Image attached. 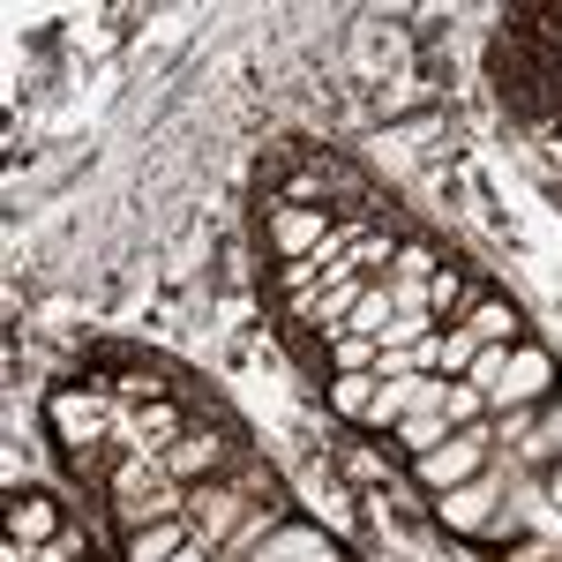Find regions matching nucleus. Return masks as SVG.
<instances>
[{
  "label": "nucleus",
  "mask_w": 562,
  "mask_h": 562,
  "mask_svg": "<svg viewBox=\"0 0 562 562\" xmlns=\"http://www.w3.org/2000/svg\"><path fill=\"white\" fill-rule=\"evenodd\" d=\"M548 503L562 510V458H555V480H548Z\"/></svg>",
  "instance_id": "cd10ccee"
},
{
  "label": "nucleus",
  "mask_w": 562,
  "mask_h": 562,
  "mask_svg": "<svg viewBox=\"0 0 562 562\" xmlns=\"http://www.w3.org/2000/svg\"><path fill=\"white\" fill-rule=\"evenodd\" d=\"M60 428H68V442H76V450H90V435H98V413H90V405H76V397H60Z\"/></svg>",
  "instance_id": "aec40b11"
},
{
  "label": "nucleus",
  "mask_w": 562,
  "mask_h": 562,
  "mask_svg": "<svg viewBox=\"0 0 562 562\" xmlns=\"http://www.w3.org/2000/svg\"><path fill=\"white\" fill-rule=\"evenodd\" d=\"M158 465H166L173 480L217 473V465H225V435H180V442H166V450H158Z\"/></svg>",
  "instance_id": "423d86ee"
},
{
  "label": "nucleus",
  "mask_w": 562,
  "mask_h": 562,
  "mask_svg": "<svg viewBox=\"0 0 562 562\" xmlns=\"http://www.w3.org/2000/svg\"><path fill=\"white\" fill-rule=\"evenodd\" d=\"M413 413V375L405 383H375V405H368V428H390L397 435V420Z\"/></svg>",
  "instance_id": "2eb2a0df"
},
{
  "label": "nucleus",
  "mask_w": 562,
  "mask_h": 562,
  "mask_svg": "<svg viewBox=\"0 0 562 562\" xmlns=\"http://www.w3.org/2000/svg\"><path fill=\"white\" fill-rule=\"evenodd\" d=\"M390 323H397V301H390V285H368V293H360V307H352V338H375V346H383Z\"/></svg>",
  "instance_id": "9b49d317"
},
{
  "label": "nucleus",
  "mask_w": 562,
  "mask_h": 562,
  "mask_svg": "<svg viewBox=\"0 0 562 562\" xmlns=\"http://www.w3.org/2000/svg\"><path fill=\"white\" fill-rule=\"evenodd\" d=\"M548 390H555V360H548L540 346H525V352H510V368H503V383H495L487 405H510V413H518V405L548 397Z\"/></svg>",
  "instance_id": "7ed1b4c3"
},
{
  "label": "nucleus",
  "mask_w": 562,
  "mask_h": 562,
  "mask_svg": "<svg viewBox=\"0 0 562 562\" xmlns=\"http://www.w3.org/2000/svg\"><path fill=\"white\" fill-rule=\"evenodd\" d=\"M495 503H503V480L480 473V480H465V487H450V495H442L435 510H442V525H458V532H487V525L503 518Z\"/></svg>",
  "instance_id": "f03ea898"
},
{
  "label": "nucleus",
  "mask_w": 562,
  "mask_h": 562,
  "mask_svg": "<svg viewBox=\"0 0 562 562\" xmlns=\"http://www.w3.org/2000/svg\"><path fill=\"white\" fill-rule=\"evenodd\" d=\"M375 383H383V375H338V383H330V413H338V420H368Z\"/></svg>",
  "instance_id": "4468645a"
},
{
  "label": "nucleus",
  "mask_w": 562,
  "mask_h": 562,
  "mask_svg": "<svg viewBox=\"0 0 562 562\" xmlns=\"http://www.w3.org/2000/svg\"><path fill=\"white\" fill-rule=\"evenodd\" d=\"M503 368H510V346H480V352H473V368H465V383L495 397V383H503Z\"/></svg>",
  "instance_id": "f3484780"
},
{
  "label": "nucleus",
  "mask_w": 562,
  "mask_h": 562,
  "mask_svg": "<svg viewBox=\"0 0 562 562\" xmlns=\"http://www.w3.org/2000/svg\"><path fill=\"white\" fill-rule=\"evenodd\" d=\"M525 450L532 458H562V397H548V413H540V428L525 435Z\"/></svg>",
  "instance_id": "a211bd4d"
},
{
  "label": "nucleus",
  "mask_w": 562,
  "mask_h": 562,
  "mask_svg": "<svg viewBox=\"0 0 562 562\" xmlns=\"http://www.w3.org/2000/svg\"><path fill=\"white\" fill-rule=\"evenodd\" d=\"M458 293H465V285H458V270H435V278H428V315H450Z\"/></svg>",
  "instance_id": "5701e85b"
},
{
  "label": "nucleus",
  "mask_w": 562,
  "mask_h": 562,
  "mask_svg": "<svg viewBox=\"0 0 562 562\" xmlns=\"http://www.w3.org/2000/svg\"><path fill=\"white\" fill-rule=\"evenodd\" d=\"M173 562H211V548H203V540H195V548H180Z\"/></svg>",
  "instance_id": "bb28decb"
},
{
  "label": "nucleus",
  "mask_w": 562,
  "mask_h": 562,
  "mask_svg": "<svg viewBox=\"0 0 562 562\" xmlns=\"http://www.w3.org/2000/svg\"><path fill=\"white\" fill-rule=\"evenodd\" d=\"M450 413H405V420H397V442H405V450H413V458H428V450H442V442H450Z\"/></svg>",
  "instance_id": "1a4fd4ad"
},
{
  "label": "nucleus",
  "mask_w": 562,
  "mask_h": 562,
  "mask_svg": "<svg viewBox=\"0 0 562 562\" xmlns=\"http://www.w3.org/2000/svg\"><path fill=\"white\" fill-rule=\"evenodd\" d=\"M375 352H383L375 338H352L346 330V338H338V375H375Z\"/></svg>",
  "instance_id": "6ab92c4d"
},
{
  "label": "nucleus",
  "mask_w": 562,
  "mask_h": 562,
  "mask_svg": "<svg viewBox=\"0 0 562 562\" xmlns=\"http://www.w3.org/2000/svg\"><path fill=\"white\" fill-rule=\"evenodd\" d=\"M188 503H195V540H203V548H217V532L240 518V503H233L225 487H203V495H188Z\"/></svg>",
  "instance_id": "9d476101"
},
{
  "label": "nucleus",
  "mask_w": 562,
  "mask_h": 562,
  "mask_svg": "<svg viewBox=\"0 0 562 562\" xmlns=\"http://www.w3.org/2000/svg\"><path fill=\"white\" fill-rule=\"evenodd\" d=\"M270 240H278V256H315V248H323V240H330V225H323V211H315V203H285V211H278V233H270Z\"/></svg>",
  "instance_id": "39448f33"
},
{
  "label": "nucleus",
  "mask_w": 562,
  "mask_h": 562,
  "mask_svg": "<svg viewBox=\"0 0 562 562\" xmlns=\"http://www.w3.org/2000/svg\"><path fill=\"white\" fill-rule=\"evenodd\" d=\"M315 548H330V540H323L315 525H285V532H278V540L262 548V562H301V555H315Z\"/></svg>",
  "instance_id": "dca6fc26"
},
{
  "label": "nucleus",
  "mask_w": 562,
  "mask_h": 562,
  "mask_svg": "<svg viewBox=\"0 0 562 562\" xmlns=\"http://www.w3.org/2000/svg\"><path fill=\"white\" fill-rule=\"evenodd\" d=\"M480 405H487V390L450 383V428H473V420H480Z\"/></svg>",
  "instance_id": "4be33fe9"
},
{
  "label": "nucleus",
  "mask_w": 562,
  "mask_h": 562,
  "mask_svg": "<svg viewBox=\"0 0 562 562\" xmlns=\"http://www.w3.org/2000/svg\"><path fill=\"white\" fill-rule=\"evenodd\" d=\"M397 262H405V278H420V285H428L435 270H442V262H435L428 248H405V256H397Z\"/></svg>",
  "instance_id": "393cba45"
},
{
  "label": "nucleus",
  "mask_w": 562,
  "mask_h": 562,
  "mask_svg": "<svg viewBox=\"0 0 562 562\" xmlns=\"http://www.w3.org/2000/svg\"><path fill=\"white\" fill-rule=\"evenodd\" d=\"M8 532H15V548H45V540L60 532V518H53V503H45V495H23V503L8 510Z\"/></svg>",
  "instance_id": "6e6552de"
},
{
  "label": "nucleus",
  "mask_w": 562,
  "mask_h": 562,
  "mask_svg": "<svg viewBox=\"0 0 562 562\" xmlns=\"http://www.w3.org/2000/svg\"><path fill=\"white\" fill-rule=\"evenodd\" d=\"M368 262H390V233H383V240H360V248H352V278H360Z\"/></svg>",
  "instance_id": "a878e982"
},
{
  "label": "nucleus",
  "mask_w": 562,
  "mask_h": 562,
  "mask_svg": "<svg viewBox=\"0 0 562 562\" xmlns=\"http://www.w3.org/2000/svg\"><path fill=\"white\" fill-rule=\"evenodd\" d=\"M465 330H473L480 346H510V330H518V307H510V301H480L473 315H465Z\"/></svg>",
  "instance_id": "ddd939ff"
},
{
  "label": "nucleus",
  "mask_w": 562,
  "mask_h": 562,
  "mask_svg": "<svg viewBox=\"0 0 562 562\" xmlns=\"http://www.w3.org/2000/svg\"><path fill=\"white\" fill-rule=\"evenodd\" d=\"M473 352H480L473 330H450V338H442V375H465V368H473Z\"/></svg>",
  "instance_id": "412c9836"
},
{
  "label": "nucleus",
  "mask_w": 562,
  "mask_h": 562,
  "mask_svg": "<svg viewBox=\"0 0 562 562\" xmlns=\"http://www.w3.org/2000/svg\"><path fill=\"white\" fill-rule=\"evenodd\" d=\"M487 442H495L487 428H458L450 442H442V450L413 458V465H420V480H428L435 495H450V487H465V480H480V473H487Z\"/></svg>",
  "instance_id": "f257e3e1"
},
{
  "label": "nucleus",
  "mask_w": 562,
  "mask_h": 562,
  "mask_svg": "<svg viewBox=\"0 0 562 562\" xmlns=\"http://www.w3.org/2000/svg\"><path fill=\"white\" fill-rule=\"evenodd\" d=\"M301 562H338V548H315V555H301Z\"/></svg>",
  "instance_id": "c85d7f7f"
},
{
  "label": "nucleus",
  "mask_w": 562,
  "mask_h": 562,
  "mask_svg": "<svg viewBox=\"0 0 562 562\" xmlns=\"http://www.w3.org/2000/svg\"><path fill=\"white\" fill-rule=\"evenodd\" d=\"M113 487H121V518H128V532H143V525H166V518L180 510V495H173V487H150V473H143V465H128Z\"/></svg>",
  "instance_id": "20e7f679"
},
{
  "label": "nucleus",
  "mask_w": 562,
  "mask_h": 562,
  "mask_svg": "<svg viewBox=\"0 0 562 562\" xmlns=\"http://www.w3.org/2000/svg\"><path fill=\"white\" fill-rule=\"evenodd\" d=\"M180 548H195V525H188V518H166V525L128 532V562H173Z\"/></svg>",
  "instance_id": "0eeeda50"
},
{
  "label": "nucleus",
  "mask_w": 562,
  "mask_h": 562,
  "mask_svg": "<svg viewBox=\"0 0 562 562\" xmlns=\"http://www.w3.org/2000/svg\"><path fill=\"white\" fill-rule=\"evenodd\" d=\"M360 293H368L360 278H338V285H330V293L315 301V323H323L330 338H346V323H352V307H360Z\"/></svg>",
  "instance_id": "f8f14e48"
},
{
  "label": "nucleus",
  "mask_w": 562,
  "mask_h": 562,
  "mask_svg": "<svg viewBox=\"0 0 562 562\" xmlns=\"http://www.w3.org/2000/svg\"><path fill=\"white\" fill-rule=\"evenodd\" d=\"M346 473L352 480H383V458H375V450H346Z\"/></svg>",
  "instance_id": "b1692460"
}]
</instances>
